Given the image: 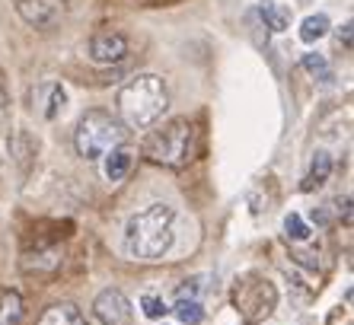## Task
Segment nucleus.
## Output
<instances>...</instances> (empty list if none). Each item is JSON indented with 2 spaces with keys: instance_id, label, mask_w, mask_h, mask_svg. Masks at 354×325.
Wrapping results in <instances>:
<instances>
[{
  "instance_id": "nucleus-7",
  "label": "nucleus",
  "mask_w": 354,
  "mask_h": 325,
  "mask_svg": "<svg viewBox=\"0 0 354 325\" xmlns=\"http://www.w3.org/2000/svg\"><path fill=\"white\" fill-rule=\"evenodd\" d=\"M67 10V0H17V13L35 29L55 26Z\"/></svg>"
},
{
  "instance_id": "nucleus-1",
  "label": "nucleus",
  "mask_w": 354,
  "mask_h": 325,
  "mask_svg": "<svg viewBox=\"0 0 354 325\" xmlns=\"http://www.w3.org/2000/svg\"><path fill=\"white\" fill-rule=\"evenodd\" d=\"M176 211L169 204H150L147 211L134 214L124 227V249L138 261H157L173 249Z\"/></svg>"
},
{
  "instance_id": "nucleus-14",
  "label": "nucleus",
  "mask_w": 354,
  "mask_h": 325,
  "mask_svg": "<svg viewBox=\"0 0 354 325\" xmlns=\"http://www.w3.org/2000/svg\"><path fill=\"white\" fill-rule=\"evenodd\" d=\"M326 32H329V17H326V13L306 17L304 23H300V41H306V45H313V41H319Z\"/></svg>"
},
{
  "instance_id": "nucleus-12",
  "label": "nucleus",
  "mask_w": 354,
  "mask_h": 325,
  "mask_svg": "<svg viewBox=\"0 0 354 325\" xmlns=\"http://www.w3.org/2000/svg\"><path fill=\"white\" fill-rule=\"evenodd\" d=\"M332 176V156L326 150H316L313 160H310V172H306L304 192H313V188H322Z\"/></svg>"
},
{
  "instance_id": "nucleus-18",
  "label": "nucleus",
  "mask_w": 354,
  "mask_h": 325,
  "mask_svg": "<svg viewBox=\"0 0 354 325\" xmlns=\"http://www.w3.org/2000/svg\"><path fill=\"white\" fill-rule=\"evenodd\" d=\"M140 309H144V316L147 319H163L169 306H166L160 297H153V293H144V297H140Z\"/></svg>"
},
{
  "instance_id": "nucleus-5",
  "label": "nucleus",
  "mask_w": 354,
  "mask_h": 325,
  "mask_svg": "<svg viewBox=\"0 0 354 325\" xmlns=\"http://www.w3.org/2000/svg\"><path fill=\"white\" fill-rule=\"evenodd\" d=\"M236 306L246 313V319H262L274 306V287L259 277H243L236 284Z\"/></svg>"
},
{
  "instance_id": "nucleus-15",
  "label": "nucleus",
  "mask_w": 354,
  "mask_h": 325,
  "mask_svg": "<svg viewBox=\"0 0 354 325\" xmlns=\"http://www.w3.org/2000/svg\"><path fill=\"white\" fill-rule=\"evenodd\" d=\"M259 17H262V23L268 26L272 32H284V29L290 26V13L284 7H274V3H262Z\"/></svg>"
},
{
  "instance_id": "nucleus-13",
  "label": "nucleus",
  "mask_w": 354,
  "mask_h": 325,
  "mask_svg": "<svg viewBox=\"0 0 354 325\" xmlns=\"http://www.w3.org/2000/svg\"><path fill=\"white\" fill-rule=\"evenodd\" d=\"M23 297L17 290L0 287V325H19L23 322Z\"/></svg>"
},
{
  "instance_id": "nucleus-6",
  "label": "nucleus",
  "mask_w": 354,
  "mask_h": 325,
  "mask_svg": "<svg viewBox=\"0 0 354 325\" xmlns=\"http://www.w3.org/2000/svg\"><path fill=\"white\" fill-rule=\"evenodd\" d=\"M93 313H96V319L102 325H131V300L124 297L118 287H106V290L96 297V303H93Z\"/></svg>"
},
{
  "instance_id": "nucleus-8",
  "label": "nucleus",
  "mask_w": 354,
  "mask_h": 325,
  "mask_svg": "<svg viewBox=\"0 0 354 325\" xmlns=\"http://www.w3.org/2000/svg\"><path fill=\"white\" fill-rule=\"evenodd\" d=\"M90 57L96 64H118L128 55V39L122 32H96L90 39Z\"/></svg>"
},
{
  "instance_id": "nucleus-10",
  "label": "nucleus",
  "mask_w": 354,
  "mask_h": 325,
  "mask_svg": "<svg viewBox=\"0 0 354 325\" xmlns=\"http://www.w3.org/2000/svg\"><path fill=\"white\" fill-rule=\"evenodd\" d=\"M102 156H106V162H102V172H106L109 182H122L124 176L131 172V166H134V154L124 144L112 147V150H109V154H102Z\"/></svg>"
},
{
  "instance_id": "nucleus-21",
  "label": "nucleus",
  "mask_w": 354,
  "mask_h": 325,
  "mask_svg": "<svg viewBox=\"0 0 354 325\" xmlns=\"http://www.w3.org/2000/svg\"><path fill=\"white\" fill-rule=\"evenodd\" d=\"M345 39V45H351V23H345V29H342V32H338V41Z\"/></svg>"
},
{
  "instance_id": "nucleus-20",
  "label": "nucleus",
  "mask_w": 354,
  "mask_h": 325,
  "mask_svg": "<svg viewBox=\"0 0 354 325\" xmlns=\"http://www.w3.org/2000/svg\"><path fill=\"white\" fill-rule=\"evenodd\" d=\"M10 96H7V80H3V73H0V109H7Z\"/></svg>"
},
{
  "instance_id": "nucleus-11",
  "label": "nucleus",
  "mask_w": 354,
  "mask_h": 325,
  "mask_svg": "<svg viewBox=\"0 0 354 325\" xmlns=\"http://www.w3.org/2000/svg\"><path fill=\"white\" fill-rule=\"evenodd\" d=\"M35 325H90V322H86V316H83L74 303H51Z\"/></svg>"
},
{
  "instance_id": "nucleus-16",
  "label": "nucleus",
  "mask_w": 354,
  "mask_h": 325,
  "mask_svg": "<svg viewBox=\"0 0 354 325\" xmlns=\"http://www.w3.org/2000/svg\"><path fill=\"white\" fill-rule=\"evenodd\" d=\"M284 233H288V239H294V243L310 239V227H306V220L300 217V214H288V217H284Z\"/></svg>"
},
{
  "instance_id": "nucleus-19",
  "label": "nucleus",
  "mask_w": 354,
  "mask_h": 325,
  "mask_svg": "<svg viewBox=\"0 0 354 325\" xmlns=\"http://www.w3.org/2000/svg\"><path fill=\"white\" fill-rule=\"evenodd\" d=\"M58 106H64V90H55L51 93V109H48V118L58 115Z\"/></svg>"
},
{
  "instance_id": "nucleus-3",
  "label": "nucleus",
  "mask_w": 354,
  "mask_h": 325,
  "mask_svg": "<svg viewBox=\"0 0 354 325\" xmlns=\"http://www.w3.org/2000/svg\"><path fill=\"white\" fill-rule=\"evenodd\" d=\"M144 154L160 166H185L195 154V124L189 118H169L144 138Z\"/></svg>"
},
{
  "instance_id": "nucleus-17",
  "label": "nucleus",
  "mask_w": 354,
  "mask_h": 325,
  "mask_svg": "<svg viewBox=\"0 0 354 325\" xmlns=\"http://www.w3.org/2000/svg\"><path fill=\"white\" fill-rule=\"evenodd\" d=\"M304 71H306V73H313V77H319V80L332 77L329 61H326L322 55H304Z\"/></svg>"
},
{
  "instance_id": "nucleus-9",
  "label": "nucleus",
  "mask_w": 354,
  "mask_h": 325,
  "mask_svg": "<svg viewBox=\"0 0 354 325\" xmlns=\"http://www.w3.org/2000/svg\"><path fill=\"white\" fill-rule=\"evenodd\" d=\"M169 309L176 313V319H179L182 325L201 322V319H205V306L198 300V284H182L179 290H176V303Z\"/></svg>"
},
{
  "instance_id": "nucleus-4",
  "label": "nucleus",
  "mask_w": 354,
  "mask_h": 325,
  "mask_svg": "<svg viewBox=\"0 0 354 325\" xmlns=\"http://www.w3.org/2000/svg\"><path fill=\"white\" fill-rule=\"evenodd\" d=\"M124 140H128V128L102 109H90L74 131V147L83 160H99L102 154H109L112 147L124 144Z\"/></svg>"
},
{
  "instance_id": "nucleus-2",
  "label": "nucleus",
  "mask_w": 354,
  "mask_h": 325,
  "mask_svg": "<svg viewBox=\"0 0 354 325\" xmlns=\"http://www.w3.org/2000/svg\"><path fill=\"white\" fill-rule=\"evenodd\" d=\"M166 106H169V93L157 73H140L118 93V115L124 128H153L163 118Z\"/></svg>"
}]
</instances>
